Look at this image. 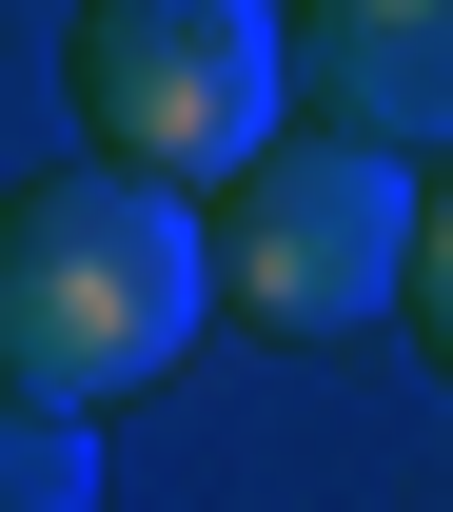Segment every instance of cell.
Instances as JSON below:
<instances>
[{
	"instance_id": "cell-1",
	"label": "cell",
	"mask_w": 453,
	"mask_h": 512,
	"mask_svg": "<svg viewBox=\"0 0 453 512\" xmlns=\"http://www.w3.org/2000/svg\"><path fill=\"white\" fill-rule=\"evenodd\" d=\"M217 316V217L138 158H79V178H20L0 197V375L20 394H79L119 414L158 394Z\"/></svg>"
},
{
	"instance_id": "cell-5",
	"label": "cell",
	"mask_w": 453,
	"mask_h": 512,
	"mask_svg": "<svg viewBox=\"0 0 453 512\" xmlns=\"http://www.w3.org/2000/svg\"><path fill=\"white\" fill-rule=\"evenodd\" d=\"M0 512H99V414L0 375Z\"/></svg>"
},
{
	"instance_id": "cell-2",
	"label": "cell",
	"mask_w": 453,
	"mask_h": 512,
	"mask_svg": "<svg viewBox=\"0 0 453 512\" xmlns=\"http://www.w3.org/2000/svg\"><path fill=\"white\" fill-rule=\"evenodd\" d=\"M394 276H414V158L394 138L316 119V138H257L217 178V316H257L276 355L394 316Z\"/></svg>"
},
{
	"instance_id": "cell-3",
	"label": "cell",
	"mask_w": 453,
	"mask_h": 512,
	"mask_svg": "<svg viewBox=\"0 0 453 512\" xmlns=\"http://www.w3.org/2000/svg\"><path fill=\"white\" fill-rule=\"evenodd\" d=\"M60 79H79V138H99V158L217 197L276 138V99H296V40H276V0H79Z\"/></svg>"
},
{
	"instance_id": "cell-4",
	"label": "cell",
	"mask_w": 453,
	"mask_h": 512,
	"mask_svg": "<svg viewBox=\"0 0 453 512\" xmlns=\"http://www.w3.org/2000/svg\"><path fill=\"white\" fill-rule=\"evenodd\" d=\"M296 79H316V119L394 138V158H453V0H316Z\"/></svg>"
},
{
	"instance_id": "cell-6",
	"label": "cell",
	"mask_w": 453,
	"mask_h": 512,
	"mask_svg": "<svg viewBox=\"0 0 453 512\" xmlns=\"http://www.w3.org/2000/svg\"><path fill=\"white\" fill-rule=\"evenodd\" d=\"M394 316H414V355L453 375V178L414 197V276H394Z\"/></svg>"
}]
</instances>
